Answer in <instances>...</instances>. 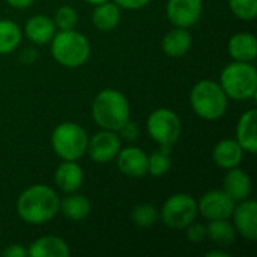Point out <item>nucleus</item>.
Masks as SVG:
<instances>
[{"mask_svg":"<svg viewBox=\"0 0 257 257\" xmlns=\"http://www.w3.org/2000/svg\"><path fill=\"white\" fill-rule=\"evenodd\" d=\"M30 257H69L71 250L65 239L60 236H41L35 239L27 248Z\"/></svg>","mask_w":257,"mask_h":257,"instance_id":"aec40b11","label":"nucleus"},{"mask_svg":"<svg viewBox=\"0 0 257 257\" xmlns=\"http://www.w3.org/2000/svg\"><path fill=\"white\" fill-rule=\"evenodd\" d=\"M233 226L236 233L241 235L247 241L257 239V203L251 199H245L235 205L233 214Z\"/></svg>","mask_w":257,"mask_h":257,"instance_id":"f8f14e48","label":"nucleus"},{"mask_svg":"<svg viewBox=\"0 0 257 257\" xmlns=\"http://www.w3.org/2000/svg\"><path fill=\"white\" fill-rule=\"evenodd\" d=\"M191 44H193V36L188 32V29L175 27L164 35L161 41V48L166 56L178 59L190 51Z\"/></svg>","mask_w":257,"mask_h":257,"instance_id":"412c9836","label":"nucleus"},{"mask_svg":"<svg viewBox=\"0 0 257 257\" xmlns=\"http://www.w3.org/2000/svg\"><path fill=\"white\" fill-rule=\"evenodd\" d=\"M120 21V8L114 2H104L95 5L92 12V23L101 32H111L117 27Z\"/></svg>","mask_w":257,"mask_h":257,"instance_id":"5701e85b","label":"nucleus"},{"mask_svg":"<svg viewBox=\"0 0 257 257\" xmlns=\"http://www.w3.org/2000/svg\"><path fill=\"white\" fill-rule=\"evenodd\" d=\"M244 158V149L241 145L233 139L220 140L212 149V160L214 163L224 170L238 167Z\"/></svg>","mask_w":257,"mask_h":257,"instance_id":"a211bd4d","label":"nucleus"},{"mask_svg":"<svg viewBox=\"0 0 257 257\" xmlns=\"http://www.w3.org/2000/svg\"><path fill=\"white\" fill-rule=\"evenodd\" d=\"M84 2H87L89 5H99V3H104L107 0H84Z\"/></svg>","mask_w":257,"mask_h":257,"instance_id":"e433bc0d","label":"nucleus"},{"mask_svg":"<svg viewBox=\"0 0 257 257\" xmlns=\"http://www.w3.org/2000/svg\"><path fill=\"white\" fill-rule=\"evenodd\" d=\"M244 152L257 154V110L250 108L238 120L236 125V139H235Z\"/></svg>","mask_w":257,"mask_h":257,"instance_id":"f3484780","label":"nucleus"},{"mask_svg":"<svg viewBox=\"0 0 257 257\" xmlns=\"http://www.w3.org/2000/svg\"><path fill=\"white\" fill-rule=\"evenodd\" d=\"M203 11V0H167L166 15L175 27L194 26Z\"/></svg>","mask_w":257,"mask_h":257,"instance_id":"9b49d317","label":"nucleus"},{"mask_svg":"<svg viewBox=\"0 0 257 257\" xmlns=\"http://www.w3.org/2000/svg\"><path fill=\"white\" fill-rule=\"evenodd\" d=\"M36 57H38V54H36V50H33V48H26V50L21 53V56H20V60H21L24 65H32V63L36 60Z\"/></svg>","mask_w":257,"mask_h":257,"instance_id":"72a5a7b5","label":"nucleus"},{"mask_svg":"<svg viewBox=\"0 0 257 257\" xmlns=\"http://www.w3.org/2000/svg\"><path fill=\"white\" fill-rule=\"evenodd\" d=\"M160 220V211L149 203H142L133 208L131 211V221L142 227V229H149L155 226Z\"/></svg>","mask_w":257,"mask_h":257,"instance_id":"a878e982","label":"nucleus"},{"mask_svg":"<svg viewBox=\"0 0 257 257\" xmlns=\"http://www.w3.org/2000/svg\"><path fill=\"white\" fill-rule=\"evenodd\" d=\"M232 14L244 21H253L257 17V0H227Z\"/></svg>","mask_w":257,"mask_h":257,"instance_id":"c85d7f7f","label":"nucleus"},{"mask_svg":"<svg viewBox=\"0 0 257 257\" xmlns=\"http://www.w3.org/2000/svg\"><path fill=\"white\" fill-rule=\"evenodd\" d=\"M120 148H122V139L116 131L101 130L89 139L86 152L89 154V158L93 163L108 164L116 158Z\"/></svg>","mask_w":257,"mask_h":257,"instance_id":"1a4fd4ad","label":"nucleus"},{"mask_svg":"<svg viewBox=\"0 0 257 257\" xmlns=\"http://www.w3.org/2000/svg\"><path fill=\"white\" fill-rule=\"evenodd\" d=\"M199 215L197 200L185 193H176L170 196L160 212V218L163 223L175 230H184L188 224H191Z\"/></svg>","mask_w":257,"mask_h":257,"instance_id":"6e6552de","label":"nucleus"},{"mask_svg":"<svg viewBox=\"0 0 257 257\" xmlns=\"http://www.w3.org/2000/svg\"><path fill=\"white\" fill-rule=\"evenodd\" d=\"M0 238H2V229H0Z\"/></svg>","mask_w":257,"mask_h":257,"instance_id":"4c0bfd02","label":"nucleus"},{"mask_svg":"<svg viewBox=\"0 0 257 257\" xmlns=\"http://www.w3.org/2000/svg\"><path fill=\"white\" fill-rule=\"evenodd\" d=\"M66 2H69V0H66Z\"/></svg>","mask_w":257,"mask_h":257,"instance_id":"58836bf2","label":"nucleus"},{"mask_svg":"<svg viewBox=\"0 0 257 257\" xmlns=\"http://www.w3.org/2000/svg\"><path fill=\"white\" fill-rule=\"evenodd\" d=\"M87 133L75 122H62L51 133V146L63 161L80 160L87 149Z\"/></svg>","mask_w":257,"mask_h":257,"instance_id":"423d86ee","label":"nucleus"},{"mask_svg":"<svg viewBox=\"0 0 257 257\" xmlns=\"http://www.w3.org/2000/svg\"><path fill=\"white\" fill-rule=\"evenodd\" d=\"M139 126H137V123H134V122H131V120H128L119 131H117V134H119V137L120 139H125V140H128V142H133V140H136L137 137H139Z\"/></svg>","mask_w":257,"mask_h":257,"instance_id":"7c9ffc66","label":"nucleus"},{"mask_svg":"<svg viewBox=\"0 0 257 257\" xmlns=\"http://www.w3.org/2000/svg\"><path fill=\"white\" fill-rule=\"evenodd\" d=\"M220 86L227 98L235 101L253 99L257 95V71L251 62H232L220 75Z\"/></svg>","mask_w":257,"mask_h":257,"instance_id":"20e7f679","label":"nucleus"},{"mask_svg":"<svg viewBox=\"0 0 257 257\" xmlns=\"http://www.w3.org/2000/svg\"><path fill=\"white\" fill-rule=\"evenodd\" d=\"M59 202L60 199L51 187L35 184L20 194L17 214L27 224H45L59 214Z\"/></svg>","mask_w":257,"mask_h":257,"instance_id":"f257e3e1","label":"nucleus"},{"mask_svg":"<svg viewBox=\"0 0 257 257\" xmlns=\"http://www.w3.org/2000/svg\"><path fill=\"white\" fill-rule=\"evenodd\" d=\"M90 202L86 196L69 193L59 202V212L71 221H83L90 214Z\"/></svg>","mask_w":257,"mask_h":257,"instance_id":"4be33fe9","label":"nucleus"},{"mask_svg":"<svg viewBox=\"0 0 257 257\" xmlns=\"http://www.w3.org/2000/svg\"><path fill=\"white\" fill-rule=\"evenodd\" d=\"M120 9H128V11H137L145 8L146 5L151 3V0H113Z\"/></svg>","mask_w":257,"mask_h":257,"instance_id":"2f4dec72","label":"nucleus"},{"mask_svg":"<svg viewBox=\"0 0 257 257\" xmlns=\"http://www.w3.org/2000/svg\"><path fill=\"white\" fill-rule=\"evenodd\" d=\"M236 229L229 220H211L206 224V238L218 247H230L236 241Z\"/></svg>","mask_w":257,"mask_h":257,"instance_id":"b1692460","label":"nucleus"},{"mask_svg":"<svg viewBox=\"0 0 257 257\" xmlns=\"http://www.w3.org/2000/svg\"><path fill=\"white\" fill-rule=\"evenodd\" d=\"M227 53L235 62H254L257 57L256 36L248 32L233 35L227 42Z\"/></svg>","mask_w":257,"mask_h":257,"instance_id":"6ab92c4d","label":"nucleus"},{"mask_svg":"<svg viewBox=\"0 0 257 257\" xmlns=\"http://www.w3.org/2000/svg\"><path fill=\"white\" fill-rule=\"evenodd\" d=\"M146 130L160 148L172 149V146L181 137L182 123L179 116L173 110L163 107L154 110L149 114L146 120Z\"/></svg>","mask_w":257,"mask_h":257,"instance_id":"0eeeda50","label":"nucleus"},{"mask_svg":"<svg viewBox=\"0 0 257 257\" xmlns=\"http://www.w3.org/2000/svg\"><path fill=\"white\" fill-rule=\"evenodd\" d=\"M208 257H230V254L227 253V251H224V250H221V248H218V250H212V251H209Z\"/></svg>","mask_w":257,"mask_h":257,"instance_id":"c9c22d12","label":"nucleus"},{"mask_svg":"<svg viewBox=\"0 0 257 257\" xmlns=\"http://www.w3.org/2000/svg\"><path fill=\"white\" fill-rule=\"evenodd\" d=\"M193 111L205 120H218L229 107V98L220 83L214 80H200L190 92Z\"/></svg>","mask_w":257,"mask_h":257,"instance_id":"7ed1b4c3","label":"nucleus"},{"mask_svg":"<svg viewBox=\"0 0 257 257\" xmlns=\"http://www.w3.org/2000/svg\"><path fill=\"white\" fill-rule=\"evenodd\" d=\"M92 117L101 130L119 131L130 120V104L117 89H102L92 102Z\"/></svg>","mask_w":257,"mask_h":257,"instance_id":"f03ea898","label":"nucleus"},{"mask_svg":"<svg viewBox=\"0 0 257 257\" xmlns=\"http://www.w3.org/2000/svg\"><path fill=\"white\" fill-rule=\"evenodd\" d=\"M53 21L57 30H72L78 24V12L75 8L63 5L56 11Z\"/></svg>","mask_w":257,"mask_h":257,"instance_id":"cd10ccee","label":"nucleus"},{"mask_svg":"<svg viewBox=\"0 0 257 257\" xmlns=\"http://www.w3.org/2000/svg\"><path fill=\"white\" fill-rule=\"evenodd\" d=\"M56 30L57 29L54 26L53 18H50L48 15L39 14L27 20L24 26V36L36 45H45L53 39V36L56 35Z\"/></svg>","mask_w":257,"mask_h":257,"instance_id":"dca6fc26","label":"nucleus"},{"mask_svg":"<svg viewBox=\"0 0 257 257\" xmlns=\"http://www.w3.org/2000/svg\"><path fill=\"white\" fill-rule=\"evenodd\" d=\"M114 160L119 172L128 178H143L148 175V154L137 146L120 148Z\"/></svg>","mask_w":257,"mask_h":257,"instance_id":"ddd939ff","label":"nucleus"},{"mask_svg":"<svg viewBox=\"0 0 257 257\" xmlns=\"http://www.w3.org/2000/svg\"><path fill=\"white\" fill-rule=\"evenodd\" d=\"M172 167V158H170V149L169 148H160L157 152L148 157V173L154 178L164 176Z\"/></svg>","mask_w":257,"mask_h":257,"instance_id":"bb28decb","label":"nucleus"},{"mask_svg":"<svg viewBox=\"0 0 257 257\" xmlns=\"http://www.w3.org/2000/svg\"><path fill=\"white\" fill-rule=\"evenodd\" d=\"M187 238H188V241H191V242H202V241H205L206 239V226L205 224H202V223H197L196 220L191 223V224H188L187 227Z\"/></svg>","mask_w":257,"mask_h":257,"instance_id":"c756f323","label":"nucleus"},{"mask_svg":"<svg viewBox=\"0 0 257 257\" xmlns=\"http://www.w3.org/2000/svg\"><path fill=\"white\" fill-rule=\"evenodd\" d=\"M8 5H11L12 8H17V9H26L29 6L33 5L35 0H6Z\"/></svg>","mask_w":257,"mask_h":257,"instance_id":"f704fd0d","label":"nucleus"},{"mask_svg":"<svg viewBox=\"0 0 257 257\" xmlns=\"http://www.w3.org/2000/svg\"><path fill=\"white\" fill-rule=\"evenodd\" d=\"M23 32L20 26L11 20H0V54L15 51L21 42Z\"/></svg>","mask_w":257,"mask_h":257,"instance_id":"393cba45","label":"nucleus"},{"mask_svg":"<svg viewBox=\"0 0 257 257\" xmlns=\"http://www.w3.org/2000/svg\"><path fill=\"white\" fill-rule=\"evenodd\" d=\"M235 205L236 203L223 190H211L199 199L197 209L199 214L208 221L229 220L233 214Z\"/></svg>","mask_w":257,"mask_h":257,"instance_id":"9d476101","label":"nucleus"},{"mask_svg":"<svg viewBox=\"0 0 257 257\" xmlns=\"http://www.w3.org/2000/svg\"><path fill=\"white\" fill-rule=\"evenodd\" d=\"M54 182L63 193H77L84 182V172L77 161H63L54 172Z\"/></svg>","mask_w":257,"mask_h":257,"instance_id":"4468645a","label":"nucleus"},{"mask_svg":"<svg viewBox=\"0 0 257 257\" xmlns=\"http://www.w3.org/2000/svg\"><path fill=\"white\" fill-rule=\"evenodd\" d=\"M2 256L5 257H26L27 254V248L21 244H11L8 245L3 251H2Z\"/></svg>","mask_w":257,"mask_h":257,"instance_id":"473e14b6","label":"nucleus"},{"mask_svg":"<svg viewBox=\"0 0 257 257\" xmlns=\"http://www.w3.org/2000/svg\"><path fill=\"white\" fill-rule=\"evenodd\" d=\"M223 191L235 202H242L250 197L251 193V179L247 172L239 167L229 169L223 179Z\"/></svg>","mask_w":257,"mask_h":257,"instance_id":"2eb2a0df","label":"nucleus"},{"mask_svg":"<svg viewBox=\"0 0 257 257\" xmlns=\"http://www.w3.org/2000/svg\"><path fill=\"white\" fill-rule=\"evenodd\" d=\"M50 42L54 60L65 68H78L89 60L90 42L75 29L56 32Z\"/></svg>","mask_w":257,"mask_h":257,"instance_id":"39448f33","label":"nucleus"}]
</instances>
